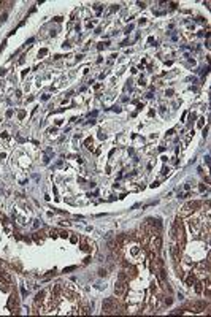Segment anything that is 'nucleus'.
<instances>
[{
	"mask_svg": "<svg viewBox=\"0 0 211 317\" xmlns=\"http://www.w3.org/2000/svg\"><path fill=\"white\" fill-rule=\"evenodd\" d=\"M60 236L62 238H68V233L67 231H60Z\"/></svg>",
	"mask_w": 211,
	"mask_h": 317,
	"instance_id": "obj_13",
	"label": "nucleus"
},
{
	"mask_svg": "<svg viewBox=\"0 0 211 317\" xmlns=\"http://www.w3.org/2000/svg\"><path fill=\"white\" fill-rule=\"evenodd\" d=\"M32 238H33V241L35 243H43V238H44V235H43V231H40V233H33L32 235Z\"/></svg>",
	"mask_w": 211,
	"mask_h": 317,
	"instance_id": "obj_9",
	"label": "nucleus"
},
{
	"mask_svg": "<svg viewBox=\"0 0 211 317\" xmlns=\"http://www.w3.org/2000/svg\"><path fill=\"white\" fill-rule=\"evenodd\" d=\"M8 306H10V309H11V312H13V314H17V312H19V300H17L16 292L10 296V301H8Z\"/></svg>",
	"mask_w": 211,
	"mask_h": 317,
	"instance_id": "obj_2",
	"label": "nucleus"
},
{
	"mask_svg": "<svg viewBox=\"0 0 211 317\" xmlns=\"http://www.w3.org/2000/svg\"><path fill=\"white\" fill-rule=\"evenodd\" d=\"M155 274H157V279H159L160 282H167V273H165L163 266H162V268H159V269H157V273H155Z\"/></svg>",
	"mask_w": 211,
	"mask_h": 317,
	"instance_id": "obj_6",
	"label": "nucleus"
},
{
	"mask_svg": "<svg viewBox=\"0 0 211 317\" xmlns=\"http://www.w3.org/2000/svg\"><path fill=\"white\" fill-rule=\"evenodd\" d=\"M49 236L56 238V236H57V230H49Z\"/></svg>",
	"mask_w": 211,
	"mask_h": 317,
	"instance_id": "obj_11",
	"label": "nucleus"
},
{
	"mask_svg": "<svg viewBox=\"0 0 211 317\" xmlns=\"http://www.w3.org/2000/svg\"><path fill=\"white\" fill-rule=\"evenodd\" d=\"M195 281H197V276H195L194 273H189L187 277H186V284H187V285H194Z\"/></svg>",
	"mask_w": 211,
	"mask_h": 317,
	"instance_id": "obj_8",
	"label": "nucleus"
},
{
	"mask_svg": "<svg viewBox=\"0 0 211 317\" xmlns=\"http://www.w3.org/2000/svg\"><path fill=\"white\" fill-rule=\"evenodd\" d=\"M62 292H63V285H62V284H56V285L51 287V293H52L54 296L62 295Z\"/></svg>",
	"mask_w": 211,
	"mask_h": 317,
	"instance_id": "obj_4",
	"label": "nucleus"
},
{
	"mask_svg": "<svg viewBox=\"0 0 211 317\" xmlns=\"http://www.w3.org/2000/svg\"><path fill=\"white\" fill-rule=\"evenodd\" d=\"M205 306H206L205 301H197V303H192V304H190V307H192L194 311H201V309H205Z\"/></svg>",
	"mask_w": 211,
	"mask_h": 317,
	"instance_id": "obj_7",
	"label": "nucleus"
},
{
	"mask_svg": "<svg viewBox=\"0 0 211 317\" xmlns=\"http://www.w3.org/2000/svg\"><path fill=\"white\" fill-rule=\"evenodd\" d=\"M0 281H3V282H6V284H11V274L10 273H6V271H3V269H0Z\"/></svg>",
	"mask_w": 211,
	"mask_h": 317,
	"instance_id": "obj_5",
	"label": "nucleus"
},
{
	"mask_svg": "<svg viewBox=\"0 0 211 317\" xmlns=\"http://www.w3.org/2000/svg\"><path fill=\"white\" fill-rule=\"evenodd\" d=\"M195 292H197V293H201V292H203V282L195 281Z\"/></svg>",
	"mask_w": 211,
	"mask_h": 317,
	"instance_id": "obj_10",
	"label": "nucleus"
},
{
	"mask_svg": "<svg viewBox=\"0 0 211 317\" xmlns=\"http://www.w3.org/2000/svg\"><path fill=\"white\" fill-rule=\"evenodd\" d=\"M71 269H75V266H68V268H65V269H63V273H68V271H71Z\"/></svg>",
	"mask_w": 211,
	"mask_h": 317,
	"instance_id": "obj_14",
	"label": "nucleus"
},
{
	"mask_svg": "<svg viewBox=\"0 0 211 317\" xmlns=\"http://www.w3.org/2000/svg\"><path fill=\"white\" fill-rule=\"evenodd\" d=\"M125 293H127V282L117 281L116 285H114V295L116 296H124Z\"/></svg>",
	"mask_w": 211,
	"mask_h": 317,
	"instance_id": "obj_3",
	"label": "nucleus"
},
{
	"mask_svg": "<svg viewBox=\"0 0 211 317\" xmlns=\"http://www.w3.org/2000/svg\"><path fill=\"white\" fill-rule=\"evenodd\" d=\"M200 206H201V203H200V201H190V203H187L186 206L181 209V212L178 214V216H179V217H187L190 212H194V211H195V208H200Z\"/></svg>",
	"mask_w": 211,
	"mask_h": 317,
	"instance_id": "obj_1",
	"label": "nucleus"
},
{
	"mask_svg": "<svg viewBox=\"0 0 211 317\" xmlns=\"http://www.w3.org/2000/svg\"><path fill=\"white\" fill-rule=\"evenodd\" d=\"M98 274H100V276H106V269H100Z\"/></svg>",
	"mask_w": 211,
	"mask_h": 317,
	"instance_id": "obj_15",
	"label": "nucleus"
},
{
	"mask_svg": "<svg viewBox=\"0 0 211 317\" xmlns=\"http://www.w3.org/2000/svg\"><path fill=\"white\" fill-rule=\"evenodd\" d=\"M84 144L89 147V144H92V139H86V141H84Z\"/></svg>",
	"mask_w": 211,
	"mask_h": 317,
	"instance_id": "obj_16",
	"label": "nucleus"
},
{
	"mask_svg": "<svg viewBox=\"0 0 211 317\" xmlns=\"http://www.w3.org/2000/svg\"><path fill=\"white\" fill-rule=\"evenodd\" d=\"M163 303L167 304V306H170V304H171V298H165V301H163Z\"/></svg>",
	"mask_w": 211,
	"mask_h": 317,
	"instance_id": "obj_12",
	"label": "nucleus"
}]
</instances>
